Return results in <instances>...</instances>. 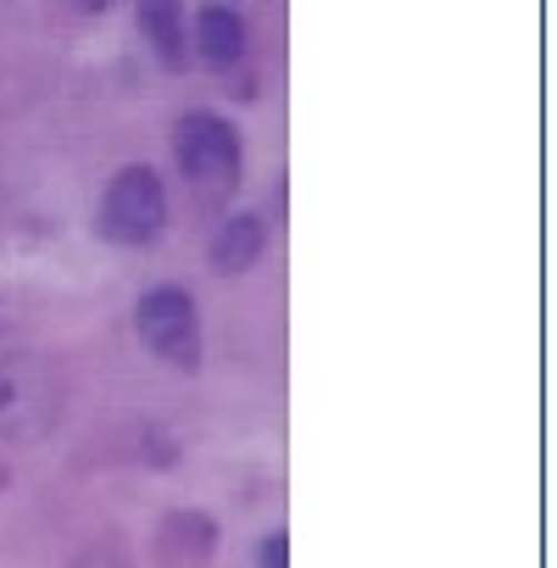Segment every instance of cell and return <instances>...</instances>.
I'll return each mask as SVG.
<instances>
[{
	"mask_svg": "<svg viewBox=\"0 0 557 568\" xmlns=\"http://www.w3.org/2000/svg\"><path fill=\"white\" fill-rule=\"evenodd\" d=\"M173 156H179V173L190 179L201 206H217V201L234 195V184H240V134H234L229 118L184 112L173 123Z\"/></svg>",
	"mask_w": 557,
	"mask_h": 568,
	"instance_id": "1",
	"label": "cell"
},
{
	"mask_svg": "<svg viewBox=\"0 0 557 568\" xmlns=\"http://www.w3.org/2000/svg\"><path fill=\"white\" fill-rule=\"evenodd\" d=\"M62 418V385L51 363L40 357H7L0 363V440L7 446H40Z\"/></svg>",
	"mask_w": 557,
	"mask_h": 568,
	"instance_id": "2",
	"label": "cell"
},
{
	"mask_svg": "<svg viewBox=\"0 0 557 568\" xmlns=\"http://www.w3.org/2000/svg\"><path fill=\"white\" fill-rule=\"evenodd\" d=\"M168 229V184L156 168H118L101 190V234L118 245H151Z\"/></svg>",
	"mask_w": 557,
	"mask_h": 568,
	"instance_id": "3",
	"label": "cell"
},
{
	"mask_svg": "<svg viewBox=\"0 0 557 568\" xmlns=\"http://www.w3.org/2000/svg\"><path fill=\"white\" fill-rule=\"evenodd\" d=\"M134 329H140L145 352H156L168 368H184V374H190V368L201 363V318H195V302H190L184 291H173V284L140 296Z\"/></svg>",
	"mask_w": 557,
	"mask_h": 568,
	"instance_id": "4",
	"label": "cell"
},
{
	"mask_svg": "<svg viewBox=\"0 0 557 568\" xmlns=\"http://www.w3.org/2000/svg\"><path fill=\"white\" fill-rule=\"evenodd\" d=\"M212 551H217V524L206 513L184 507V513L162 518V529H156V562L162 568H206Z\"/></svg>",
	"mask_w": 557,
	"mask_h": 568,
	"instance_id": "5",
	"label": "cell"
},
{
	"mask_svg": "<svg viewBox=\"0 0 557 568\" xmlns=\"http://www.w3.org/2000/svg\"><path fill=\"white\" fill-rule=\"evenodd\" d=\"M195 51L206 68H234L245 57V23L234 7H223V0H206V7H195Z\"/></svg>",
	"mask_w": 557,
	"mask_h": 568,
	"instance_id": "6",
	"label": "cell"
},
{
	"mask_svg": "<svg viewBox=\"0 0 557 568\" xmlns=\"http://www.w3.org/2000/svg\"><path fill=\"white\" fill-rule=\"evenodd\" d=\"M262 251H267V223L256 217V212H234L217 234H212V267L217 273H229V278H240L245 267H256L262 262Z\"/></svg>",
	"mask_w": 557,
	"mask_h": 568,
	"instance_id": "7",
	"label": "cell"
},
{
	"mask_svg": "<svg viewBox=\"0 0 557 568\" xmlns=\"http://www.w3.org/2000/svg\"><path fill=\"white\" fill-rule=\"evenodd\" d=\"M140 29L168 68H184V0H140Z\"/></svg>",
	"mask_w": 557,
	"mask_h": 568,
	"instance_id": "8",
	"label": "cell"
},
{
	"mask_svg": "<svg viewBox=\"0 0 557 568\" xmlns=\"http://www.w3.org/2000/svg\"><path fill=\"white\" fill-rule=\"evenodd\" d=\"M68 568H129V557H123L112 540H95V546H84Z\"/></svg>",
	"mask_w": 557,
	"mask_h": 568,
	"instance_id": "9",
	"label": "cell"
},
{
	"mask_svg": "<svg viewBox=\"0 0 557 568\" xmlns=\"http://www.w3.org/2000/svg\"><path fill=\"white\" fill-rule=\"evenodd\" d=\"M256 568H291V535H285V529L262 535V546H256Z\"/></svg>",
	"mask_w": 557,
	"mask_h": 568,
	"instance_id": "10",
	"label": "cell"
},
{
	"mask_svg": "<svg viewBox=\"0 0 557 568\" xmlns=\"http://www.w3.org/2000/svg\"><path fill=\"white\" fill-rule=\"evenodd\" d=\"M79 7H84V12H107V7H112V0H79Z\"/></svg>",
	"mask_w": 557,
	"mask_h": 568,
	"instance_id": "11",
	"label": "cell"
}]
</instances>
